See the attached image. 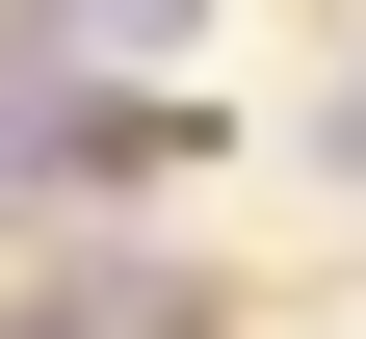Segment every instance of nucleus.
<instances>
[{
    "instance_id": "obj_1",
    "label": "nucleus",
    "mask_w": 366,
    "mask_h": 339,
    "mask_svg": "<svg viewBox=\"0 0 366 339\" xmlns=\"http://www.w3.org/2000/svg\"><path fill=\"white\" fill-rule=\"evenodd\" d=\"M340 157H366V105H340Z\"/></svg>"
}]
</instances>
